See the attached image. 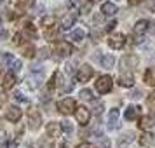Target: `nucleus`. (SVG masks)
<instances>
[{
  "instance_id": "46",
  "label": "nucleus",
  "mask_w": 155,
  "mask_h": 148,
  "mask_svg": "<svg viewBox=\"0 0 155 148\" xmlns=\"http://www.w3.org/2000/svg\"><path fill=\"white\" fill-rule=\"evenodd\" d=\"M0 129H2V120H0Z\"/></svg>"
},
{
  "instance_id": "30",
  "label": "nucleus",
  "mask_w": 155,
  "mask_h": 148,
  "mask_svg": "<svg viewBox=\"0 0 155 148\" xmlns=\"http://www.w3.org/2000/svg\"><path fill=\"white\" fill-rule=\"evenodd\" d=\"M2 61L11 66V63L14 61V58H12V54H9V52H2Z\"/></svg>"
},
{
  "instance_id": "28",
  "label": "nucleus",
  "mask_w": 155,
  "mask_h": 148,
  "mask_svg": "<svg viewBox=\"0 0 155 148\" xmlns=\"http://www.w3.org/2000/svg\"><path fill=\"white\" fill-rule=\"evenodd\" d=\"M80 98L84 99V101H92V92L89 89H82L80 91Z\"/></svg>"
},
{
  "instance_id": "19",
  "label": "nucleus",
  "mask_w": 155,
  "mask_h": 148,
  "mask_svg": "<svg viewBox=\"0 0 155 148\" xmlns=\"http://www.w3.org/2000/svg\"><path fill=\"white\" fill-rule=\"evenodd\" d=\"M145 82L148 85H153L155 87V66H152V68L147 70V73H145Z\"/></svg>"
},
{
  "instance_id": "29",
  "label": "nucleus",
  "mask_w": 155,
  "mask_h": 148,
  "mask_svg": "<svg viewBox=\"0 0 155 148\" xmlns=\"http://www.w3.org/2000/svg\"><path fill=\"white\" fill-rule=\"evenodd\" d=\"M25 31L30 33L31 37H37V30H35V26H33L31 23H26V25H25Z\"/></svg>"
},
{
  "instance_id": "11",
  "label": "nucleus",
  "mask_w": 155,
  "mask_h": 148,
  "mask_svg": "<svg viewBox=\"0 0 155 148\" xmlns=\"http://www.w3.org/2000/svg\"><path fill=\"white\" fill-rule=\"evenodd\" d=\"M119 127V110L112 108L108 113V129H117Z\"/></svg>"
},
{
  "instance_id": "34",
  "label": "nucleus",
  "mask_w": 155,
  "mask_h": 148,
  "mask_svg": "<svg viewBox=\"0 0 155 148\" xmlns=\"http://www.w3.org/2000/svg\"><path fill=\"white\" fill-rule=\"evenodd\" d=\"M38 58H40V59H47V58H49V49H47V47H42V49L38 51Z\"/></svg>"
},
{
  "instance_id": "33",
  "label": "nucleus",
  "mask_w": 155,
  "mask_h": 148,
  "mask_svg": "<svg viewBox=\"0 0 155 148\" xmlns=\"http://www.w3.org/2000/svg\"><path fill=\"white\" fill-rule=\"evenodd\" d=\"M33 56H35V49H33L31 45L25 47V58H33Z\"/></svg>"
},
{
  "instance_id": "17",
  "label": "nucleus",
  "mask_w": 155,
  "mask_h": 148,
  "mask_svg": "<svg viewBox=\"0 0 155 148\" xmlns=\"http://www.w3.org/2000/svg\"><path fill=\"white\" fill-rule=\"evenodd\" d=\"M133 140H134V133L127 131V133L120 134V138L117 140V145H119V146H124V145H129V143H131Z\"/></svg>"
},
{
  "instance_id": "24",
  "label": "nucleus",
  "mask_w": 155,
  "mask_h": 148,
  "mask_svg": "<svg viewBox=\"0 0 155 148\" xmlns=\"http://www.w3.org/2000/svg\"><path fill=\"white\" fill-rule=\"evenodd\" d=\"M84 37H85V31L82 28H77V30H73V31H71V40L80 42V40H84Z\"/></svg>"
},
{
  "instance_id": "1",
  "label": "nucleus",
  "mask_w": 155,
  "mask_h": 148,
  "mask_svg": "<svg viewBox=\"0 0 155 148\" xmlns=\"http://www.w3.org/2000/svg\"><path fill=\"white\" fill-rule=\"evenodd\" d=\"M138 64H140V58L136 54H126L120 59V70L126 71V73H133V70Z\"/></svg>"
},
{
  "instance_id": "44",
  "label": "nucleus",
  "mask_w": 155,
  "mask_h": 148,
  "mask_svg": "<svg viewBox=\"0 0 155 148\" xmlns=\"http://www.w3.org/2000/svg\"><path fill=\"white\" fill-rule=\"evenodd\" d=\"M140 2H143V0H129L131 5H136V4H140Z\"/></svg>"
},
{
  "instance_id": "13",
  "label": "nucleus",
  "mask_w": 155,
  "mask_h": 148,
  "mask_svg": "<svg viewBox=\"0 0 155 148\" xmlns=\"http://www.w3.org/2000/svg\"><path fill=\"white\" fill-rule=\"evenodd\" d=\"M14 84H16L14 73H7V75L4 77V82H2V89H4V91H11V89L14 87Z\"/></svg>"
},
{
  "instance_id": "36",
  "label": "nucleus",
  "mask_w": 155,
  "mask_h": 148,
  "mask_svg": "<svg viewBox=\"0 0 155 148\" xmlns=\"http://www.w3.org/2000/svg\"><path fill=\"white\" fill-rule=\"evenodd\" d=\"M140 96H141V91H138V89H136V91H133L131 94H129V98H131V99H138Z\"/></svg>"
},
{
  "instance_id": "23",
  "label": "nucleus",
  "mask_w": 155,
  "mask_h": 148,
  "mask_svg": "<svg viewBox=\"0 0 155 148\" xmlns=\"http://www.w3.org/2000/svg\"><path fill=\"white\" fill-rule=\"evenodd\" d=\"M113 63H115V58L112 54H103L101 56V64H103V68H112Z\"/></svg>"
},
{
  "instance_id": "42",
  "label": "nucleus",
  "mask_w": 155,
  "mask_h": 148,
  "mask_svg": "<svg viewBox=\"0 0 155 148\" xmlns=\"http://www.w3.org/2000/svg\"><path fill=\"white\" fill-rule=\"evenodd\" d=\"M7 38V31H0V40H5Z\"/></svg>"
},
{
  "instance_id": "8",
  "label": "nucleus",
  "mask_w": 155,
  "mask_h": 148,
  "mask_svg": "<svg viewBox=\"0 0 155 148\" xmlns=\"http://www.w3.org/2000/svg\"><path fill=\"white\" fill-rule=\"evenodd\" d=\"M71 51H73V47H71L68 42H64V40H59V42L56 44V52H58V54H59L61 58L70 56Z\"/></svg>"
},
{
  "instance_id": "6",
  "label": "nucleus",
  "mask_w": 155,
  "mask_h": 148,
  "mask_svg": "<svg viewBox=\"0 0 155 148\" xmlns=\"http://www.w3.org/2000/svg\"><path fill=\"white\" fill-rule=\"evenodd\" d=\"M124 44H126V37L122 35V33H117V35H112L108 38V45L112 47V49H122L124 47Z\"/></svg>"
},
{
  "instance_id": "3",
  "label": "nucleus",
  "mask_w": 155,
  "mask_h": 148,
  "mask_svg": "<svg viewBox=\"0 0 155 148\" xmlns=\"http://www.w3.org/2000/svg\"><path fill=\"white\" fill-rule=\"evenodd\" d=\"M96 91L99 94H106V92L112 91V77L110 75H101L96 80Z\"/></svg>"
},
{
  "instance_id": "41",
  "label": "nucleus",
  "mask_w": 155,
  "mask_h": 148,
  "mask_svg": "<svg viewBox=\"0 0 155 148\" xmlns=\"http://www.w3.org/2000/svg\"><path fill=\"white\" fill-rule=\"evenodd\" d=\"M147 7L150 9V11H155V0H150V2L147 4Z\"/></svg>"
},
{
  "instance_id": "32",
  "label": "nucleus",
  "mask_w": 155,
  "mask_h": 148,
  "mask_svg": "<svg viewBox=\"0 0 155 148\" xmlns=\"http://www.w3.org/2000/svg\"><path fill=\"white\" fill-rule=\"evenodd\" d=\"M35 4V0H19V9H26V7H30V5H33Z\"/></svg>"
},
{
  "instance_id": "7",
  "label": "nucleus",
  "mask_w": 155,
  "mask_h": 148,
  "mask_svg": "<svg viewBox=\"0 0 155 148\" xmlns=\"http://www.w3.org/2000/svg\"><path fill=\"white\" fill-rule=\"evenodd\" d=\"M89 117H91V113H89V110L84 108V106H80V108L75 110V119H77V122L80 126H85V124L89 122Z\"/></svg>"
},
{
  "instance_id": "10",
  "label": "nucleus",
  "mask_w": 155,
  "mask_h": 148,
  "mask_svg": "<svg viewBox=\"0 0 155 148\" xmlns=\"http://www.w3.org/2000/svg\"><path fill=\"white\" fill-rule=\"evenodd\" d=\"M45 129H47V134H49L51 138H59V134L63 131V127H61L59 122H49Z\"/></svg>"
},
{
  "instance_id": "35",
  "label": "nucleus",
  "mask_w": 155,
  "mask_h": 148,
  "mask_svg": "<svg viewBox=\"0 0 155 148\" xmlns=\"http://www.w3.org/2000/svg\"><path fill=\"white\" fill-rule=\"evenodd\" d=\"M61 127H63L64 133H68V134H70L71 131H73V126H71L70 122H61Z\"/></svg>"
},
{
  "instance_id": "4",
  "label": "nucleus",
  "mask_w": 155,
  "mask_h": 148,
  "mask_svg": "<svg viewBox=\"0 0 155 148\" xmlns=\"http://www.w3.org/2000/svg\"><path fill=\"white\" fill-rule=\"evenodd\" d=\"M58 110L63 113V115H70V113H75L77 106H75V101L71 98H64L58 103Z\"/></svg>"
},
{
  "instance_id": "21",
  "label": "nucleus",
  "mask_w": 155,
  "mask_h": 148,
  "mask_svg": "<svg viewBox=\"0 0 155 148\" xmlns=\"http://www.w3.org/2000/svg\"><path fill=\"white\" fill-rule=\"evenodd\" d=\"M73 23H75V14H66L63 18L61 26H63V30H70L71 26H73Z\"/></svg>"
},
{
  "instance_id": "20",
  "label": "nucleus",
  "mask_w": 155,
  "mask_h": 148,
  "mask_svg": "<svg viewBox=\"0 0 155 148\" xmlns=\"http://www.w3.org/2000/svg\"><path fill=\"white\" fill-rule=\"evenodd\" d=\"M124 117H126V120H136V117H138V108H136V106H133V105L127 106Z\"/></svg>"
},
{
  "instance_id": "39",
  "label": "nucleus",
  "mask_w": 155,
  "mask_h": 148,
  "mask_svg": "<svg viewBox=\"0 0 155 148\" xmlns=\"http://www.w3.org/2000/svg\"><path fill=\"white\" fill-rule=\"evenodd\" d=\"M14 44L16 45H21V33H16L14 35Z\"/></svg>"
},
{
  "instance_id": "25",
  "label": "nucleus",
  "mask_w": 155,
  "mask_h": 148,
  "mask_svg": "<svg viewBox=\"0 0 155 148\" xmlns=\"http://www.w3.org/2000/svg\"><path fill=\"white\" fill-rule=\"evenodd\" d=\"M54 23H56V19H54L52 16H45V18H42V26H45V28L54 26Z\"/></svg>"
},
{
  "instance_id": "15",
  "label": "nucleus",
  "mask_w": 155,
  "mask_h": 148,
  "mask_svg": "<svg viewBox=\"0 0 155 148\" xmlns=\"http://www.w3.org/2000/svg\"><path fill=\"white\" fill-rule=\"evenodd\" d=\"M42 80H44V75H42V73H37V71H33V75L28 78L30 87H31V89H37V87H40Z\"/></svg>"
},
{
  "instance_id": "18",
  "label": "nucleus",
  "mask_w": 155,
  "mask_h": 148,
  "mask_svg": "<svg viewBox=\"0 0 155 148\" xmlns=\"http://www.w3.org/2000/svg\"><path fill=\"white\" fill-rule=\"evenodd\" d=\"M140 145L141 146H152L153 145V136L150 133H145L140 136Z\"/></svg>"
},
{
  "instance_id": "27",
  "label": "nucleus",
  "mask_w": 155,
  "mask_h": 148,
  "mask_svg": "<svg viewBox=\"0 0 155 148\" xmlns=\"http://www.w3.org/2000/svg\"><path fill=\"white\" fill-rule=\"evenodd\" d=\"M56 35H58V28L56 26H52V28H49L47 31H45V38H47V40H54Z\"/></svg>"
},
{
  "instance_id": "40",
  "label": "nucleus",
  "mask_w": 155,
  "mask_h": 148,
  "mask_svg": "<svg viewBox=\"0 0 155 148\" xmlns=\"http://www.w3.org/2000/svg\"><path fill=\"white\" fill-rule=\"evenodd\" d=\"M115 26H117V23H115V21L108 23V25H106V31H112V30L115 28Z\"/></svg>"
},
{
  "instance_id": "5",
  "label": "nucleus",
  "mask_w": 155,
  "mask_h": 148,
  "mask_svg": "<svg viewBox=\"0 0 155 148\" xmlns=\"http://www.w3.org/2000/svg\"><path fill=\"white\" fill-rule=\"evenodd\" d=\"M92 73H94V70H92L89 64H82L77 71V80L78 82H87L92 77Z\"/></svg>"
},
{
  "instance_id": "26",
  "label": "nucleus",
  "mask_w": 155,
  "mask_h": 148,
  "mask_svg": "<svg viewBox=\"0 0 155 148\" xmlns=\"http://www.w3.org/2000/svg\"><path fill=\"white\" fill-rule=\"evenodd\" d=\"M147 105H148L150 110H153L155 112V92H150V94L147 96Z\"/></svg>"
},
{
  "instance_id": "14",
  "label": "nucleus",
  "mask_w": 155,
  "mask_h": 148,
  "mask_svg": "<svg viewBox=\"0 0 155 148\" xmlns=\"http://www.w3.org/2000/svg\"><path fill=\"white\" fill-rule=\"evenodd\" d=\"M117 5L115 4H112V2H105L103 5H101V12L105 16H113V14H117Z\"/></svg>"
},
{
  "instance_id": "38",
  "label": "nucleus",
  "mask_w": 155,
  "mask_h": 148,
  "mask_svg": "<svg viewBox=\"0 0 155 148\" xmlns=\"http://www.w3.org/2000/svg\"><path fill=\"white\" fill-rule=\"evenodd\" d=\"M77 148H96V146H94V145H91V143H85V141H84V143H80Z\"/></svg>"
},
{
  "instance_id": "43",
  "label": "nucleus",
  "mask_w": 155,
  "mask_h": 148,
  "mask_svg": "<svg viewBox=\"0 0 155 148\" xmlns=\"http://www.w3.org/2000/svg\"><path fill=\"white\" fill-rule=\"evenodd\" d=\"M5 99H7V96H4V94H0V106L5 103Z\"/></svg>"
},
{
  "instance_id": "16",
  "label": "nucleus",
  "mask_w": 155,
  "mask_h": 148,
  "mask_svg": "<svg viewBox=\"0 0 155 148\" xmlns=\"http://www.w3.org/2000/svg\"><path fill=\"white\" fill-rule=\"evenodd\" d=\"M119 84L122 85V87H133L134 85V78H133V73H122L119 78Z\"/></svg>"
},
{
  "instance_id": "45",
  "label": "nucleus",
  "mask_w": 155,
  "mask_h": 148,
  "mask_svg": "<svg viewBox=\"0 0 155 148\" xmlns=\"http://www.w3.org/2000/svg\"><path fill=\"white\" fill-rule=\"evenodd\" d=\"M58 148H66V145H64V143H59V145H58Z\"/></svg>"
},
{
  "instance_id": "37",
  "label": "nucleus",
  "mask_w": 155,
  "mask_h": 148,
  "mask_svg": "<svg viewBox=\"0 0 155 148\" xmlns=\"http://www.w3.org/2000/svg\"><path fill=\"white\" fill-rule=\"evenodd\" d=\"M14 98L18 99V101H21V103H23V101H26V96H23L21 92H16V94H14Z\"/></svg>"
},
{
  "instance_id": "31",
  "label": "nucleus",
  "mask_w": 155,
  "mask_h": 148,
  "mask_svg": "<svg viewBox=\"0 0 155 148\" xmlns=\"http://www.w3.org/2000/svg\"><path fill=\"white\" fill-rule=\"evenodd\" d=\"M21 66H23L21 61H19V59H14V61L11 63V70H12V71L16 73V71H19V70H21Z\"/></svg>"
},
{
  "instance_id": "12",
  "label": "nucleus",
  "mask_w": 155,
  "mask_h": 148,
  "mask_svg": "<svg viewBox=\"0 0 155 148\" xmlns=\"http://www.w3.org/2000/svg\"><path fill=\"white\" fill-rule=\"evenodd\" d=\"M138 126L141 127V129H150V127L155 126V115H147V117H141L140 119V124Z\"/></svg>"
},
{
  "instance_id": "22",
  "label": "nucleus",
  "mask_w": 155,
  "mask_h": 148,
  "mask_svg": "<svg viewBox=\"0 0 155 148\" xmlns=\"http://www.w3.org/2000/svg\"><path fill=\"white\" fill-rule=\"evenodd\" d=\"M148 25H150V23H148L147 19H140V21L134 25V31H136V33H145L148 30Z\"/></svg>"
},
{
  "instance_id": "9",
  "label": "nucleus",
  "mask_w": 155,
  "mask_h": 148,
  "mask_svg": "<svg viewBox=\"0 0 155 148\" xmlns=\"http://www.w3.org/2000/svg\"><path fill=\"white\" fill-rule=\"evenodd\" d=\"M21 115H23V112L18 106H9L7 110H5V119L9 122H18V120L21 119Z\"/></svg>"
},
{
  "instance_id": "2",
  "label": "nucleus",
  "mask_w": 155,
  "mask_h": 148,
  "mask_svg": "<svg viewBox=\"0 0 155 148\" xmlns=\"http://www.w3.org/2000/svg\"><path fill=\"white\" fill-rule=\"evenodd\" d=\"M28 124H30L31 131H38L40 126H42V115H40V112L37 110L35 106H31L28 110Z\"/></svg>"
}]
</instances>
